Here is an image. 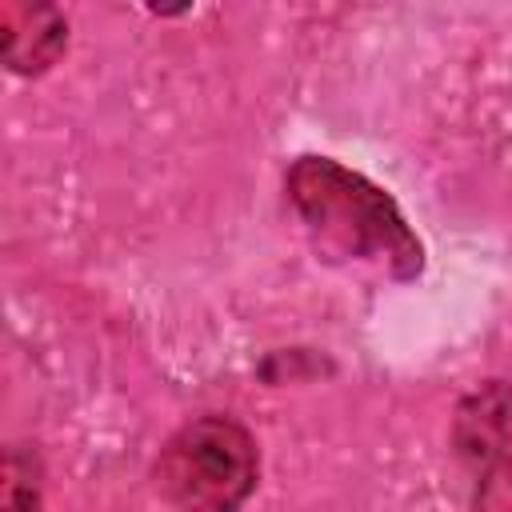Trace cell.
Returning a JSON list of instances; mask_svg holds the SVG:
<instances>
[{"label": "cell", "mask_w": 512, "mask_h": 512, "mask_svg": "<svg viewBox=\"0 0 512 512\" xmlns=\"http://www.w3.org/2000/svg\"><path fill=\"white\" fill-rule=\"evenodd\" d=\"M284 200L328 264H364L392 284L424 276V240L396 196L336 156L304 152L284 168Z\"/></svg>", "instance_id": "6da1fadb"}, {"label": "cell", "mask_w": 512, "mask_h": 512, "mask_svg": "<svg viewBox=\"0 0 512 512\" xmlns=\"http://www.w3.org/2000/svg\"><path fill=\"white\" fill-rule=\"evenodd\" d=\"M48 468L36 440H12L0 464V512H44Z\"/></svg>", "instance_id": "5b68a950"}, {"label": "cell", "mask_w": 512, "mask_h": 512, "mask_svg": "<svg viewBox=\"0 0 512 512\" xmlns=\"http://www.w3.org/2000/svg\"><path fill=\"white\" fill-rule=\"evenodd\" d=\"M68 16L48 0H4L0 4V56L20 80H40L68 52Z\"/></svg>", "instance_id": "277c9868"}, {"label": "cell", "mask_w": 512, "mask_h": 512, "mask_svg": "<svg viewBox=\"0 0 512 512\" xmlns=\"http://www.w3.org/2000/svg\"><path fill=\"white\" fill-rule=\"evenodd\" d=\"M448 448L468 476L512 472V380H480L456 400Z\"/></svg>", "instance_id": "3957f363"}, {"label": "cell", "mask_w": 512, "mask_h": 512, "mask_svg": "<svg viewBox=\"0 0 512 512\" xmlns=\"http://www.w3.org/2000/svg\"><path fill=\"white\" fill-rule=\"evenodd\" d=\"M472 512H512V472L472 476Z\"/></svg>", "instance_id": "52a82bcc"}, {"label": "cell", "mask_w": 512, "mask_h": 512, "mask_svg": "<svg viewBox=\"0 0 512 512\" xmlns=\"http://www.w3.org/2000/svg\"><path fill=\"white\" fill-rule=\"evenodd\" d=\"M336 372V364L320 352H312V348H276V352H268L264 360H260V376L268 380V384H284V380H308V376H332Z\"/></svg>", "instance_id": "8992f818"}, {"label": "cell", "mask_w": 512, "mask_h": 512, "mask_svg": "<svg viewBox=\"0 0 512 512\" xmlns=\"http://www.w3.org/2000/svg\"><path fill=\"white\" fill-rule=\"evenodd\" d=\"M148 480L176 512H240L260 488V444L232 412H200L160 444Z\"/></svg>", "instance_id": "7a4b0ae2"}]
</instances>
